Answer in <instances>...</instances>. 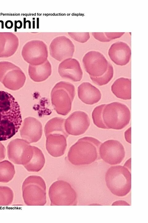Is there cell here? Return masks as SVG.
Returning a JSON list of instances; mask_svg holds the SVG:
<instances>
[{
    "mask_svg": "<svg viewBox=\"0 0 148 223\" xmlns=\"http://www.w3.org/2000/svg\"><path fill=\"white\" fill-rule=\"evenodd\" d=\"M22 122L19 106L15 98L10 94L0 91V141L13 136Z\"/></svg>",
    "mask_w": 148,
    "mask_h": 223,
    "instance_id": "1",
    "label": "cell"
},
{
    "mask_svg": "<svg viewBox=\"0 0 148 223\" xmlns=\"http://www.w3.org/2000/svg\"><path fill=\"white\" fill-rule=\"evenodd\" d=\"M101 143L92 137L80 138L70 148L68 159L72 164L76 166L91 164L97 159L99 147Z\"/></svg>",
    "mask_w": 148,
    "mask_h": 223,
    "instance_id": "2",
    "label": "cell"
},
{
    "mask_svg": "<svg viewBox=\"0 0 148 223\" xmlns=\"http://www.w3.org/2000/svg\"><path fill=\"white\" fill-rule=\"evenodd\" d=\"M105 180L108 189L117 196H125L131 190V173L124 166L117 165L110 167L106 172Z\"/></svg>",
    "mask_w": 148,
    "mask_h": 223,
    "instance_id": "3",
    "label": "cell"
},
{
    "mask_svg": "<svg viewBox=\"0 0 148 223\" xmlns=\"http://www.w3.org/2000/svg\"><path fill=\"white\" fill-rule=\"evenodd\" d=\"M22 195L25 204L28 206H43L47 202L46 186L41 177L31 175L24 180Z\"/></svg>",
    "mask_w": 148,
    "mask_h": 223,
    "instance_id": "4",
    "label": "cell"
},
{
    "mask_svg": "<svg viewBox=\"0 0 148 223\" xmlns=\"http://www.w3.org/2000/svg\"><path fill=\"white\" fill-rule=\"evenodd\" d=\"M102 117L105 125L108 129L121 130L129 124L130 112L125 105L113 102L105 105L103 110Z\"/></svg>",
    "mask_w": 148,
    "mask_h": 223,
    "instance_id": "5",
    "label": "cell"
},
{
    "mask_svg": "<svg viewBox=\"0 0 148 223\" xmlns=\"http://www.w3.org/2000/svg\"><path fill=\"white\" fill-rule=\"evenodd\" d=\"M75 94V87L72 84L61 81L56 84L51 97L52 106L58 114L66 116L70 112Z\"/></svg>",
    "mask_w": 148,
    "mask_h": 223,
    "instance_id": "6",
    "label": "cell"
},
{
    "mask_svg": "<svg viewBox=\"0 0 148 223\" xmlns=\"http://www.w3.org/2000/svg\"><path fill=\"white\" fill-rule=\"evenodd\" d=\"M48 195L51 206L77 205L76 193L66 181L58 180L53 182L49 187Z\"/></svg>",
    "mask_w": 148,
    "mask_h": 223,
    "instance_id": "7",
    "label": "cell"
},
{
    "mask_svg": "<svg viewBox=\"0 0 148 223\" xmlns=\"http://www.w3.org/2000/svg\"><path fill=\"white\" fill-rule=\"evenodd\" d=\"M26 76L21 69L9 62H0V81L6 88L19 90L24 85Z\"/></svg>",
    "mask_w": 148,
    "mask_h": 223,
    "instance_id": "8",
    "label": "cell"
},
{
    "mask_svg": "<svg viewBox=\"0 0 148 223\" xmlns=\"http://www.w3.org/2000/svg\"><path fill=\"white\" fill-rule=\"evenodd\" d=\"M9 159L16 164L24 165L31 159L33 155V146L23 139L16 138L11 140L7 147Z\"/></svg>",
    "mask_w": 148,
    "mask_h": 223,
    "instance_id": "9",
    "label": "cell"
},
{
    "mask_svg": "<svg viewBox=\"0 0 148 223\" xmlns=\"http://www.w3.org/2000/svg\"><path fill=\"white\" fill-rule=\"evenodd\" d=\"M22 55L24 60L30 65H37L42 64L47 59V46L42 41L31 40L23 46Z\"/></svg>",
    "mask_w": 148,
    "mask_h": 223,
    "instance_id": "10",
    "label": "cell"
},
{
    "mask_svg": "<svg viewBox=\"0 0 148 223\" xmlns=\"http://www.w3.org/2000/svg\"><path fill=\"white\" fill-rule=\"evenodd\" d=\"M99 152L101 159L105 162L114 165L121 163L125 156L123 145L114 139L107 140L100 145Z\"/></svg>",
    "mask_w": 148,
    "mask_h": 223,
    "instance_id": "11",
    "label": "cell"
},
{
    "mask_svg": "<svg viewBox=\"0 0 148 223\" xmlns=\"http://www.w3.org/2000/svg\"><path fill=\"white\" fill-rule=\"evenodd\" d=\"M82 62L86 71L90 76L98 77L103 75L107 71L109 63L103 54L91 50L84 56Z\"/></svg>",
    "mask_w": 148,
    "mask_h": 223,
    "instance_id": "12",
    "label": "cell"
},
{
    "mask_svg": "<svg viewBox=\"0 0 148 223\" xmlns=\"http://www.w3.org/2000/svg\"><path fill=\"white\" fill-rule=\"evenodd\" d=\"M75 49L72 42L64 36H59L54 38L49 46L50 55L59 61L72 58Z\"/></svg>",
    "mask_w": 148,
    "mask_h": 223,
    "instance_id": "13",
    "label": "cell"
},
{
    "mask_svg": "<svg viewBox=\"0 0 148 223\" xmlns=\"http://www.w3.org/2000/svg\"><path fill=\"white\" fill-rule=\"evenodd\" d=\"M90 125V120L88 114L81 111L72 113L65 120L64 128L68 134L78 136L84 133Z\"/></svg>",
    "mask_w": 148,
    "mask_h": 223,
    "instance_id": "14",
    "label": "cell"
},
{
    "mask_svg": "<svg viewBox=\"0 0 148 223\" xmlns=\"http://www.w3.org/2000/svg\"><path fill=\"white\" fill-rule=\"evenodd\" d=\"M43 133L42 125L36 118L29 117L25 118L20 129L21 138L29 143L36 142L41 138Z\"/></svg>",
    "mask_w": 148,
    "mask_h": 223,
    "instance_id": "15",
    "label": "cell"
},
{
    "mask_svg": "<svg viewBox=\"0 0 148 223\" xmlns=\"http://www.w3.org/2000/svg\"><path fill=\"white\" fill-rule=\"evenodd\" d=\"M58 71L61 77L74 82L80 81L83 77L80 63L75 59L70 58L64 60L60 63Z\"/></svg>",
    "mask_w": 148,
    "mask_h": 223,
    "instance_id": "16",
    "label": "cell"
},
{
    "mask_svg": "<svg viewBox=\"0 0 148 223\" xmlns=\"http://www.w3.org/2000/svg\"><path fill=\"white\" fill-rule=\"evenodd\" d=\"M110 59L116 65L124 66L130 61L131 56V50L126 43L117 41L113 43L108 51Z\"/></svg>",
    "mask_w": 148,
    "mask_h": 223,
    "instance_id": "17",
    "label": "cell"
},
{
    "mask_svg": "<svg viewBox=\"0 0 148 223\" xmlns=\"http://www.w3.org/2000/svg\"><path fill=\"white\" fill-rule=\"evenodd\" d=\"M67 138L61 134H51L47 137L46 146L48 153L55 157L63 155L67 147Z\"/></svg>",
    "mask_w": 148,
    "mask_h": 223,
    "instance_id": "18",
    "label": "cell"
},
{
    "mask_svg": "<svg viewBox=\"0 0 148 223\" xmlns=\"http://www.w3.org/2000/svg\"><path fill=\"white\" fill-rule=\"evenodd\" d=\"M78 95L84 103L92 105L99 102L101 98L100 91L88 82H84L78 87Z\"/></svg>",
    "mask_w": 148,
    "mask_h": 223,
    "instance_id": "19",
    "label": "cell"
},
{
    "mask_svg": "<svg viewBox=\"0 0 148 223\" xmlns=\"http://www.w3.org/2000/svg\"><path fill=\"white\" fill-rule=\"evenodd\" d=\"M113 93L117 98L128 100L131 99V79L121 77L116 79L111 86Z\"/></svg>",
    "mask_w": 148,
    "mask_h": 223,
    "instance_id": "20",
    "label": "cell"
},
{
    "mask_svg": "<svg viewBox=\"0 0 148 223\" xmlns=\"http://www.w3.org/2000/svg\"><path fill=\"white\" fill-rule=\"evenodd\" d=\"M51 66L47 59L43 63L37 65L29 64L28 73L30 78L36 82H40L46 80L51 73Z\"/></svg>",
    "mask_w": 148,
    "mask_h": 223,
    "instance_id": "21",
    "label": "cell"
},
{
    "mask_svg": "<svg viewBox=\"0 0 148 223\" xmlns=\"http://www.w3.org/2000/svg\"><path fill=\"white\" fill-rule=\"evenodd\" d=\"M65 119L59 117H55L49 120L46 124L44 131L45 135L47 137L51 134H61L67 138L68 134L64 128Z\"/></svg>",
    "mask_w": 148,
    "mask_h": 223,
    "instance_id": "22",
    "label": "cell"
},
{
    "mask_svg": "<svg viewBox=\"0 0 148 223\" xmlns=\"http://www.w3.org/2000/svg\"><path fill=\"white\" fill-rule=\"evenodd\" d=\"M33 155L30 161L23 165L25 168L30 172H37L43 168L45 162L44 155L41 150L33 146Z\"/></svg>",
    "mask_w": 148,
    "mask_h": 223,
    "instance_id": "23",
    "label": "cell"
},
{
    "mask_svg": "<svg viewBox=\"0 0 148 223\" xmlns=\"http://www.w3.org/2000/svg\"><path fill=\"white\" fill-rule=\"evenodd\" d=\"M15 171L14 165L5 160L0 162V182L6 183L14 178Z\"/></svg>",
    "mask_w": 148,
    "mask_h": 223,
    "instance_id": "24",
    "label": "cell"
},
{
    "mask_svg": "<svg viewBox=\"0 0 148 223\" xmlns=\"http://www.w3.org/2000/svg\"><path fill=\"white\" fill-rule=\"evenodd\" d=\"M14 198L13 190L9 187L0 186V206H8L12 203Z\"/></svg>",
    "mask_w": 148,
    "mask_h": 223,
    "instance_id": "25",
    "label": "cell"
},
{
    "mask_svg": "<svg viewBox=\"0 0 148 223\" xmlns=\"http://www.w3.org/2000/svg\"><path fill=\"white\" fill-rule=\"evenodd\" d=\"M113 69L112 65L109 63L108 69L102 75L98 77L90 76L92 81L99 86L106 85L111 80L113 76Z\"/></svg>",
    "mask_w": 148,
    "mask_h": 223,
    "instance_id": "26",
    "label": "cell"
},
{
    "mask_svg": "<svg viewBox=\"0 0 148 223\" xmlns=\"http://www.w3.org/2000/svg\"><path fill=\"white\" fill-rule=\"evenodd\" d=\"M106 104H102L96 107L92 112V118L94 124L97 127L108 129L105 125L102 119L103 109Z\"/></svg>",
    "mask_w": 148,
    "mask_h": 223,
    "instance_id": "27",
    "label": "cell"
},
{
    "mask_svg": "<svg viewBox=\"0 0 148 223\" xmlns=\"http://www.w3.org/2000/svg\"><path fill=\"white\" fill-rule=\"evenodd\" d=\"M69 35L75 40L81 43L86 42L90 38L89 33H68Z\"/></svg>",
    "mask_w": 148,
    "mask_h": 223,
    "instance_id": "28",
    "label": "cell"
},
{
    "mask_svg": "<svg viewBox=\"0 0 148 223\" xmlns=\"http://www.w3.org/2000/svg\"><path fill=\"white\" fill-rule=\"evenodd\" d=\"M92 35L97 40L101 42H108L111 40L105 36L104 33H92Z\"/></svg>",
    "mask_w": 148,
    "mask_h": 223,
    "instance_id": "29",
    "label": "cell"
},
{
    "mask_svg": "<svg viewBox=\"0 0 148 223\" xmlns=\"http://www.w3.org/2000/svg\"><path fill=\"white\" fill-rule=\"evenodd\" d=\"M124 32L121 33H104L105 36L110 40L119 38L121 37L124 33Z\"/></svg>",
    "mask_w": 148,
    "mask_h": 223,
    "instance_id": "30",
    "label": "cell"
},
{
    "mask_svg": "<svg viewBox=\"0 0 148 223\" xmlns=\"http://www.w3.org/2000/svg\"><path fill=\"white\" fill-rule=\"evenodd\" d=\"M124 136L125 140L128 143H131V127L128 129L124 133Z\"/></svg>",
    "mask_w": 148,
    "mask_h": 223,
    "instance_id": "31",
    "label": "cell"
},
{
    "mask_svg": "<svg viewBox=\"0 0 148 223\" xmlns=\"http://www.w3.org/2000/svg\"><path fill=\"white\" fill-rule=\"evenodd\" d=\"M6 149L3 145L0 142V161L4 159L6 156Z\"/></svg>",
    "mask_w": 148,
    "mask_h": 223,
    "instance_id": "32",
    "label": "cell"
},
{
    "mask_svg": "<svg viewBox=\"0 0 148 223\" xmlns=\"http://www.w3.org/2000/svg\"><path fill=\"white\" fill-rule=\"evenodd\" d=\"M112 205H130V204L124 200H119L114 202Z\"/></svg>",
    "mask_w": 148,
    "mask_h": 223,
    "instance_id": "33",
    "label": "cell"
},
{
    "mask_svg": "<svg viewBox=\"0 0 148 223\" xmlns=\"http://www.w3.org/2000/svg\"><path fill=\"white\" fill-rule=\"evenodd\" d=\"M124 166L130 172L131 170V158L128 160L125 163Z\"/></svg>",
    "mask_w": 148,
    "mask_h": 223,
    "instance_id": "34",
    "label": "cell"
}]
</instances>
